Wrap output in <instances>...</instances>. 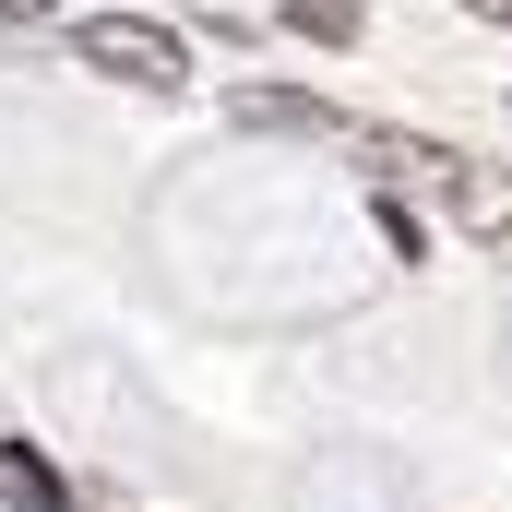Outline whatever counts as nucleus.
Here are the masks:
<instances>
[{
	"label": "nucleus",
	"instance_id": "0eeeda50",
	"mask_svg": "<svg viewBox=\"0 0 512 512\" xmlns=\"http://www.w3.org/2000/svg\"><path fill=\"white\" fill-rule=\"evenodd\" d=\"M0 453H12V441H0Z\"/></svg>",
	"mask_w": 512,
	"mask_h": 512
},
{
	"label": "nucleus",
	"instance_id": "f257e3e1",
	"mask_svg": "<svg viewBox=\"0 0 512 512\" xmlns=\"http://www.w3.org/2000/svg\"><path fill=\"white\" fill-rule=\"evenodd\" d=\"M358 155H370V179H382V191H429L453 227L512 239V167H477L465 143H429V131H358Z\"/></svg>",
	"mask_w": 512,
	"mask_h": 512
},
{
	"label": "nucleus",
	"instance_id": "7ed1b4c3",
	"mask_svg": "<svg viewBox=\"0 0 512 512\" xmlns=\"http://www.w3.org/2000/svg\"><path fill=\"white\" fill-rule=\"evenodd\" d=\"M239 120H286V131H334V108H322V96H239Z\"/></svg>",
	"mask_w": 512,
	"mask_h": 512
},
{
	"label": "nucleus",
	"instance_id": "20e7f679",
	"mask_svg": "<svg viewBox=\"0 0 512 512\" xmlns=\"http://www.w3.org/2000/svg\"><path fill=\"white\" fill-rule=\"evenodd\" d=\"M286 24L322 36V48H346V36H358V0H286Z\"/></svg>",
	"mask_w": 512,
	"mask_h": 512
},
{
	"label": "nucleus",
	"instance_id": "423d86ee",
	"mask_svg": "<svg viewBox=\"0 0 512 512\" xmlns=\"http://www.w3.org/2000/svg\"><path fill=\"white\" fill-rule=\"evenodd\" d=\"M24 12H48V0H0V24H24Z\"/></svg>",
	"mask_w": 512,
	"mask_h": 512
},
{
	"label": "nucleus",
	"instance_id": "f03ea898",
	"mask_svg": "<svg viewBox=\"0 0 512 512\" xmlns=\"http://www.w3.org/2000/svg\"><path fill=\"white\" fill-rule=\"evenodd\" d=\"M72 48H84V72H108L131 96H191V36H167V24H143V12H96Z\"/></svg>",
	"mask_w": 512,
	"mask_h": 512
},
{
	"label": "nucleus",
	"instance_id": "39448f33",
	"mask_svg": "<svg viewBox=\"0 0 512 512\" xmlns=\"http://www.w3.org/2000/svg\"><path fill=\"white\" fill-rule=\"evenodd\" d=\"M465 12H477V24H512V0H465Z\"/></svg>",
	"mask_w": 512,
	"mask_h": 512
}]
</instances>
